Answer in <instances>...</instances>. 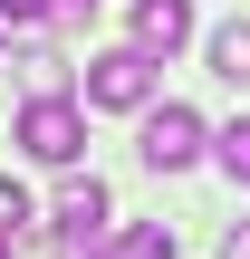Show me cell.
<instances>
[{"mask_svg": "<svg viewBox=\"0 0 250 259\" xmlns=\"http://www.w3.org/2000/svg\"><path fill=\"white\" fill-rule=\"evenodd\" d=\"M10 135H19L29 163H77V154H87V106H77V96H29Z\"/></svg>", "mask_w": 250, "mask_h": 259, "instance_id": "obj_1", "label": "cell"}, {"mask_svg": "<svg viewBox=\"0 0 250 259\" xmlns=\"http://www.w3.org/2000/svg\"><path fill=\"white\" fill-rule=\"evenodd\" d=\"M48 221H58L48 259H96V240H106V183L96 173H67L58 202H48Z\"/></svg>", "mask_w": 250, "mask_h": 259, "instance_id": "obj_2", "label": "cell"}, {"mask_svg": "<svg viewBox=\"0 0 250 259\" xmlns=\"http://www.w3.org/2000/svg\"><path fill=\"white\" fill-rule=\"evenodd\" d=\"M87 106H116V115H135V106H154V48H106V58H87Z\"/></svg>", "mask_w": 250, "mask_h": 259, "instance_id": "obj_3", "label": "cell"}, {"mask_svg": "<svg viewBox=\"0 0 250 259\" xmlns=\"http://www.w3.org/2000/svg\"><path fill=\"white\" fill-rule=\"evenodd\" d=\"M202 144H212V135H202V115H193V106H145L135 154H145L154 173H193V163H202Z\"/></svg>", "mask_w": 250, "mask_h": 259, "instance_id": "obj_4", "label": "cell"}, {"mask_svg": "<svg viewBox=\"0 0 250 259\" xmlns=\"http://www.w3.org/2000/svg\"><path fill=\"white\" fill-rule=\"evenodd\" d=\"M135 48H154V58L193 48V0H135Z\"/></svg>", "mask_w": 250, "mask_h": 259, "instance_id": "obj_5", "label": "cell"}, {"mask_svg": "<svg viewBox=\"0 0 250 259\" xmlns=\"http://www.w3.org/2000/svg\"><path fill=\"white\" fill-rule=\"evenodd\" d=\"M96 259H173V221H125L116 240H96Z\"/></svg>", "mask_w": 250, "mask_h": 259, "instance_id": "obj_6", "label": "cell"}, {"mask_svg": "<svg viewBox=\"0 0 250 259\" xmlns=\"http://www.w3.org/2000/svg\"><path fill=\"white\" fill-rule=\"evenodd\" d=\"M212 77H231V87H250V19H231V29H212Z\"/></svg>", "mask_w": 250, "mask_h": 259, "instance_id": "obj_7", "label": "cell"}, {"mask_svg": "<svg viewBox=\"0 0 250 259\" xmlns=\"http://www.w3.org/2000/svg\"><path fill=\"white\" fill-rule=\"evenodd\" d=\"M212 144H222V173H231V183H241V192H250V125H222Z\"/></svg>", "mask_w": 250, "mask_h": 259, "instance_id": "obj_8", "label": "cell"}, {"mask_svg": "<svg viewBox=\"0 0 250 259\" xmlns=\"http://www.w3.org/2000/svg\"><path fill=\"white\" fill-rule=\"evenodd\" d=\"M39 19H58V0H0V29H39Z\"/></svg>", "mask_w": 250, "mask_h": 259, "instance_id": "obj_9", "label": "cell"}, {"mask_svg": "<svg viewBox=\"0 0 250 259\" xmlns=\"http://www.w3.org/2000/svg\"><path fill=\"white\" fill-rule=\"evenodd\" d=\"M0 231H29V192L19 183H0Z\"/></svg>", "mask_w": 250, "mask_h": 259, "instance_id": "obj_10", "label": "cell"}, {"mask_svg": "<svg viewBox=\"0 0 250 259\" xmlns=\"http://www.w3.org/2000/svg\"><path fill=\"white\" fill-rule=\"evenodd\" d=\"M222 259H250V221H231V231H222Z\"/></svg>", "mask_w": 250, "mask_h": 259, "instance_id": "obj_11", "label": "cell"}, {"mask_svg": "<svg viewBox=\"0 0 250 259\" xmlns=\"http://www.w3.org/2000/svg\"><path fill=\"white\" fill-rule=\"evenodd\" d=\"M58 19H96V0H58Z\"/></svg>", "mask_w": 250, "mask_h": 259, "instance_id": "obj_12", "label": "cell"}, {"mask_svg": "<svg viewBox=\"0 0 250 259\" xmlns=\"http://www.w3.org/2000/svg\"><path fill=\"white\" fill-rule=\"evenodd\" d=\"M10 240H19V231H0V259H10Z\"/></svg>", "mask_w": 250, "mask_h": 259, "instance_id": "obj_13", "label": "cell"}]
</instances>
